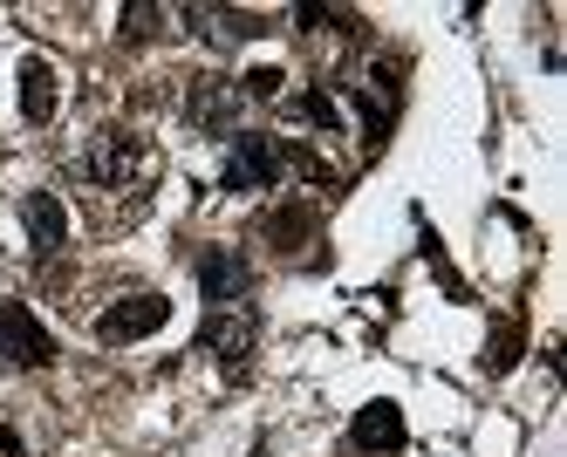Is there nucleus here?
<instances>
[{"instance_id":"nucleus-7","label":"nucleus","mask_w":567,"mask_h":457,"mask_svg":"<svg viewBox=\"0 0 567 457\" xmlns=\"http://www.w3.org/2000/svg\"><path fill=\"white\" fill-rule=\"evenodd\" d=\"M254 335H260V321H254V314H233V308H219L206 328H198V349H206L219 368H239V362L254 355Z\"/></svg>"},{"instance_id":"nucleus-14","label":"nucleus","mask_w":567,"mask_h":457,"mask_svg":"<svg viewBox=\"0 0 567 457\" xmlns=\"http://www.w3.org/2000/svg\"><path fill=\"white\" fill-rule=\"evenodd\" d=\"M301 116L315 123V131H336V96H329V90H308V96H301Z\"/></svg>"},{"instance_id":"nucleus-3","label":"nucleus","mask_w":567,"mask_h":457,"mask_svg":"<svg viewBox=\"0 0 567 457\" xmlns=\"http://www.w3.org/2000/svg\"><path fill=\"white\" fill-rule=\"evenodd\" d=\"M0 355L21 362V368H49V362H55V335L34 321L28 301H8V308H0Z\"/></svg>"},{"instance_id":"nucleus-9","label":"nucleus","mask_w":567,"mask_h":457,"mask_svg":"<svg viewBox=\"0 0 567 457\" xmlns=\"http://www.w3.org/2000/svg\"><path fill=\"white\" fill-rule=\"evenodd\" d=\"M349 444H355V450H377V457L403 450V409H396V403H362L355 424H349Z\"/></svg>"},{"instance_id":"nucleus-8","label":"nucleus","mask_w":567,"mask_h":457,"mask_svg":"<svg viewBox=\"0 0 567 457\" xmlns=\"http://www.w3.org/2000/svg\"><path fill=\"white\" fill-rule=\"evenodd\" d=\"M21 226H28V246H34L42 260H55L62 246H69V212H62L55 191H28V198H21Z\"/></svg>"},{"instance_id":"nucleus-12","label":"nucleus","mask_w":567,"mask_h":457,"mask_svg":"<svg viewBox=\"0 0 567 457\" xmlns=\"http://www.w3.org/2000/svg\"><path fill=\"white\" fill-rule=\"evenodd\" d=\"M513 362H519V328L499 321V328H493V342H485V376H506Z\"/></svg>"},{"instance_id":"nucleus-11","label":"nucleus","mask_w":567,"mask_h":457,"mask_svg":"<svg viewBox=\"0 0 567 457\" xmlns=\"http://www.w3.org/2000/svg\"><path fill=\"white\" fill-rule=\"evenodd\" d=\"M260 232H267L274 246H288V253H295V239H308V232H315V205H274Z\"/></svg>"},{"instance_id":"nucleus-5","label":"nucleus","mask_w":567,"mask_h":457,"mask_svg":"<svg viewBox=\"0 0 567 457\" xmlns=\"http://www.w3.org/2000/svg\"><path fill=\"white\" fill-rule=\"evenodd\" d=\"M254 287V267L233 253V246H213V253H198V294H206L213 308H239Z\"/></svg>"},{"instance_id":"nucleus-6","label":"nucleus","mask_w":567,"mask_h":457,"mask_svg":"<svg viewBox=\"0 0 567 457\" xmlns=\"http://www.w3.org/2000/svg\"><path fill=\"white\" fill-rule=\"evenodd\" d=\"M83 172H90L96 185H131V178H144V172H151V150H144L137 137H124V131H103Z\"/></svg>"},{"instance_id":"nucleus-1","label":"nucleus","mask_w":567,"mask_h":457,"mask_svg":"<svg viewBox=\"0 0 567 457\" xmlns=\"http://www.w3.org/2000/svg\"><path fill=\"white\" fill-rule=\"evenodd\" d=\"M165 321H172V301L165 294H131V301H116V308L96 314V342L103 349H131V342L157 335Z\"/></svg>"},{"instance_id":"nucleus-15","label":"nucleus","mask_w":567,"mask_h":457,"mask_svg":"<svg viewBox=\"0 0 567 457\" xmlns=\"http://www.w3.org/2000/svg\"><path fill=\"white\" fill-rule=\"evenodd\" d=\"M157 21H165V14L144 8V0H137V8H124V41H151V34H157Z\"/></svg>"},{"instance_id":"nucleus-10","label":"nucleus","mask_w":567,"mask_h":457,"mask_svg":"<svg viewBox=\"0 0 567 457\" xmlns=\"http://www.w3.org/2000/svg\"><path fill=\"white\" fill-rule=\"evenodd\" d=\"M55 103H62L55 69H49L42 55H28V62H21V116H28V123H55Z\"/></svg>"},{"instance_id":"nucleus-4","label":"nucleus","mask_w":567,"mask_h":457,"mask_svg":"<svg viewBox=\"0 0 567 457\" xmlns=\"http://www.w3.org/2000/svg\"><path fill=\"white\" fill-rule=\"evenodd\" d=\"M185 116H192L206 137H226L233 116H239V90H233L226 75H192V82H185Z\"/></svg>"},{"instance_id":"nucleus-16","label":"nucleus","mask_w":567,"mask_h":457,"mask_svg":"<svg viewBox=\"0 0 567 457\" xmlns=\"http://www.w3.org/2000/svg\"><path fill=\"white\" fill-rule=\"evenodd\" d=\"M239 82H247V96L274 103V96H280V82H288V75H280V69H254V75H239Z\"/></svg>"},{"instance_id":"nucleus-2","label":"nucleus","mask_w":567,"mask_h":457,"mask_svg":"<svg viewBox=\"0 0 567 457\" xmlns=\"http://www.w3.org/2000/svg\"><path fill=\"white\" fill-rule=\"evenodd\" d=\"M280 144L274 137H260V131H239L233 137V150H226V172H219V185L226 191H267L274 178H280Z\"/></svg>"},{"instance_id":"nucleus-13","label":"nucleus","mask_w":567,"mask_h":457,"mask_svg":"<svg viewBox=\"0 0 567 457\" xmlns=\"http://www.w3.org/2000/svg\"><path fill=\"white\" fill-rule=\"evenodd\" d=\"M349 103H355V116H362V131H370V137H362V144H370V150H383V144H390V103H377V96H362V90H355Z\"/></svg>"}]
</instances>
